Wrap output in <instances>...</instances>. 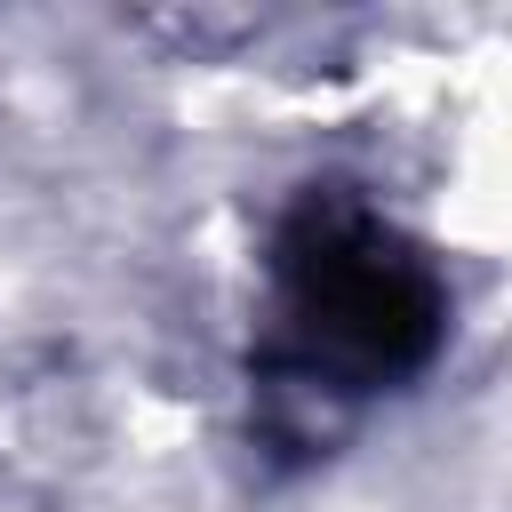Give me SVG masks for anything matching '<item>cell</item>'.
I'll list each match as a JSON object with an SVG mask.
<instances>
[{
    "instance_id": "6da1fadb",
    "label": "cell",
    "mask_w": 512,
    "mask_h": 512,
    "mask_svg": "<svg viewBox=\"0 0 512 512\" xmlns=\"http://www.w3.org/2000/svg\"><path fill=\"white\" fill-rule=\"evenodd\" d=\"M280 272H288V320L304 344V376H328L336 392L392 384L440 344L432 272L400 256L344 200H312L288 224Z\"/></svg>"
}]
</instances>
